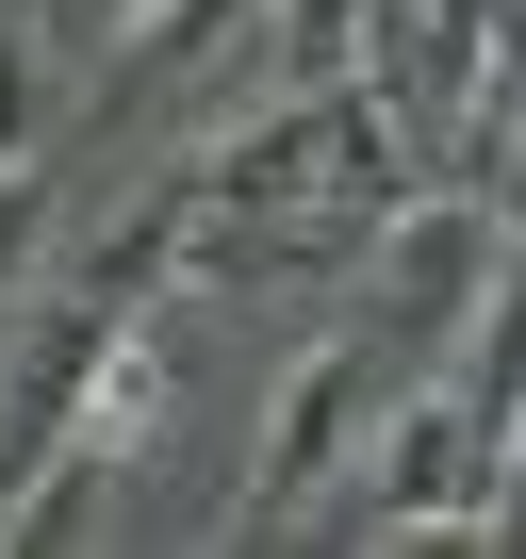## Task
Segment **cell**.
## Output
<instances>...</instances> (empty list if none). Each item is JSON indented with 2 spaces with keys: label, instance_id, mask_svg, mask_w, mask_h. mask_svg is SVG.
<instances>
[{
  "label": "cell",
  "instance_id": "obj_7",
  "mask_svg": "<svg viewBox=\"0 0 526 559\" xmlns=\"http://www.w3.org/2000/svg\"><path fill=\"white\" fill-rule=\"evenodd\" d=\"M50 247H67V198H50L34 165H0V313H17L34 280H50Z\"/></svg>",
  "mask_w": 526,
  "mask_h": 559
},
{
  "label": "cell",
  "instance_id": "obj_6",
  "mask_svg": "<svg viewBox=\"0 0 526 559\" xmlns=\"http://www.w3.org/2000/svg\"><path fill=\"white\" fill-rule=\"evenodd\" d=\"M362 17L379 0H263V83H362Z\"/></svg>",
  "mask_w": 526,
  "mask_h": 559
},
{
  "label": "cell",
  "instance_id": "obj_4",
  "mask_svg": "<svg viewBox=\"0 0 526 559\" xmlns=\"http://www.w3.org/2000/svg\"><path fill=\"white\" fill-rule=\"evenodd\" d=\"M198 263H214V198H198V165L132 181L116 214H83V230L50 247L67 297H116V313H165V280H198Z\"/></svg>",
  "mask_w": 526,
  "mask_h": 559
},
{
  "label": "cell",
  "instance_id": "obj_2",
  "mask_svg": "<svg viewBox=\"0 0 526 559\" xmlns=\"http://www.w3.org/2000/svg\"><path fill=\"white\" fill-rule=\"evenodd\" d=\"M510 263H526V230H510L477 181H411V198L362 230V330H379V346H461V330H493Z\"/></svg>",
  "mask_w": 526,
  "mask_h": 559
},
{
  "label": "cell",
  "instance_id": "obj_1",
  "mask_svg": "<svg viewBox=\"0 0 526 559\" xmlns=\"http://www.w3.org/2000/svg\"><path fill=\"white\" fill-rule=\"evenodd\" d=\"M346 543H477L493 526V412L444 379H395V412L362 428V461L313 493Z\"/></svg>",
  "mask_w": 526,
  "mask_h": 559
},
{
  "label": "cell",
  "instance_id": "obj_3",
  "mask_svg": "<svg viewBox=\"0 0 526 559\" xmlns=\"http://www.w3.org/2000/svg\"><path fill=\"white\" fill-rule=\"evenodd\" d=\"M395 412V346L346 313V330H313L297 346V379L263 395V444H247V493H230V543H263V526H297L346 461H362V428Z\"/></svg>",
  "mask_w": 526,
  "mask_h": 559
},
{
  "label": "cell",
  "instance_id": "obj_5",
  "mask_svg": "<svg viewBox=\"0 0 526 559\" xmlns=\"http://www.w3.org/2000/svg\"><path fill=\"white\" fill-rule=\"evenodd\" d=\"M116 50H132V83L247 67V50H263V0H116Z\"/></svg>",
  "mask_w": 526,
  "mask_h": 559
},
{
  "label": "cell",
  "instance_id": "obj_8",
  "mask_svg": "<svg viewBox=\"0 0 526 559\" xmlns=\"http://www.w3.org/2000/svg\"><path fill=\"white\" fill-rule=\"evenodd\" d=\"M50 116H67L50 34H0V165H34V148H50Z\"/></svg>",
  "mask_w": 526,
  "mask_h": 559
}]
</instances>
